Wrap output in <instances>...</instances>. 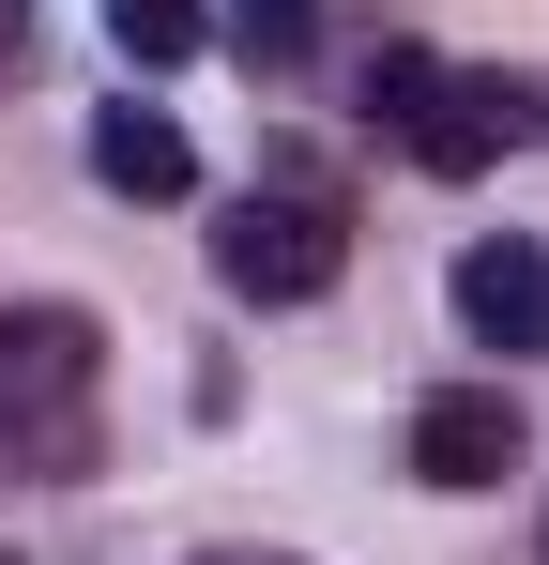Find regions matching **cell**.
<instances>
[{
    "mask_svg": "<svg viewBox=\"0 0 549 565\" xmlns=\"http://www.w3.org/2000/svg\"><path fill=\"white\" fill-rule=\"evenodd\" d=\"M92 382H107V337L77 306H0V444L15 459H77L92 444Z\"/></svg>",
    "mask_w": 549,
    "mask_h": 565,
    "instance_id": "6da1fadb",
    "label": "cell"
},
{
    "mask_svg": "<svg viewBox=\"0 0 549 565\" xmlns=\"http://www.w3.org/2000/svg\"><path fill=\"white\" fill-rule=\"evenodd\" d=\"M336 260H352V230H336L321 199H245V214L214 230V276L245 290V306H321Z\"/></svg>",
    "mask_w": 549,
    "mask_h": 565,
    "instance_id": "7a4b0ae2",
    "label": "cell"
},
{
    "mask_svg": "<svg viewBox=\"0 0 549 565\" xmlns=\"http://www.w3.org/2000/svg\"><path fill=\"white\" fill-rule=\"evenodd\" d=\"M519 444H535V428H519L504 382H443V397L412 413V473H428V489H504Z\"/></svg>",
    "mask_w": 549,
    "mask_h": 565,
    "instance_id": "3957f363",
    "label": "cell"
},
{
    "mask_svg": "<svg viewBox=\"0 0 549 565\" xmlns=\"http://www.w3.org/2000/svg\"><path fill=\"white\" fill-rule=\"evenodd\" d=\"M397 138H412V169H443V184H473L504 138H519V93L504 77H458V62H428V93L397 107Z\"/></svg>",
    "mask_w": 549,
    "mask_h": 565,
    "instance_id": "277c9868",
    "label": "cell"
},
{
    "mask_svg": "<svg viewBox=\"0 0 549 565\" xmlns=\"http://www.w3.org/2000/svg\"><path fill=\"white\" fill-rule=\"evenodd\" d=\"M458 321H473L488 352H549V245H535V230L458 245Z\"/></svg>",
    "mask_w": 549,
    "mask_h": 565,
    "instance_id": "5b68a950",
    "label": "cell"
},
{
    "mask_svg": "<svg viewBox=\"0 0 549 565\" xmlns=\"http://www.w3.org/2000/svg\"><path fill=\"white\" fill-rule=\"evenodd\" d=\"M92 184H122V199H183V184H198V153H183L169 107H107V122H92Z\"/></svg>",
    "mask_w": 549,
    "mask_h": 565,
    "instance_id": "8992f818",
    "label": "cell"
},
{
    "mask_svg": "<svg viewBox=\"0 0 549 565\" xmlns=\"http://www.w3.org/2000/svg\"><path fill=\"white\" fill-rule=\"evenodd\" d=\"M198 31H214V0H107V46H122V62H153V77L198 62Z\"/></svg>",
    "mask_w": 549,
    "mask_h": 565,
    "instance_id": "52a82bcc",
    "label": "cell"
},
{
    "mask_svg": "<svg viewBox=\"0 0 549 565\" xmlns=\"http://www.w3.org/2000/svg\"><path fill=\"white\" fill-rule=\"evenodd\" d=\"M305 31H321V0H229V46L245 62H305Z\"/></svg>",
    "mask_w": 549,
    "mask_h": 565,
    "instance_id": "ba28073f",
    "label": "cell"
},
{
    "mask_svg": "<svg viewBox=\"0 0 549 565\" xmlns=\"http://www.w3.org/2000/svg\"><path fill=\"white\" fill-rule=\"evenodd\" d=\"M428 93V46H381V62H366V107H381V122H397V107Z\"/></svg>",
    "mask_w": 549,
    "mask_h": 565,
    "instance_id": "9c48e42d",
    "label": "cell"
},
{
    "mask_svg": "<svg viewBox=\"0 0 549 565\" xmlns=\"http://www.w3.org/2000/svg\"><path fill=\"white\" fill-rule=\"evenodd\" d=\"M15 46H31V0H0V77H15Z\"/></svg>",
    "mask_w": 549,
    "mask_h": 565,
    "instance_id": "30bf717a",
    "label": "cell"
},
{
    "mask_svg": "<svg viewBox=\"0 0 549 565\" xmlns=\"http://www.w3.org/2000/svg\"><path fill=\"white\" fill-rule=\"evenodd\" d=\"M198 565H290V551H198Z\"/></svg>",
    "mask_w": 549,
    "mask_h": 565,
    "instance_id": "8fae6325",
    "label": "cell"
},
{
    "mask_svg": "<svg viewBox=\"0 0 549 565\" xmlns=\"http://www.w3.org/2000/svg\"><path fill=\"white\" fill-rule=\"evenodd\" d=\"M0 565H15V551H0Z\"/></svg>",
    "mask_w": 549,
    "mask_h": 565,
    "instance_id": "7c38bea8",
    "label": "cell"
}]
</instances>
